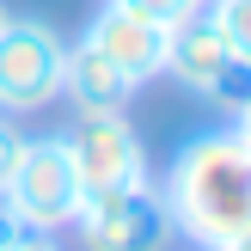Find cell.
Listing matches in <instances>:
<instances>
[{
    "label": "cell",
    "instance_id": "obj_1",
    "mask_svg": "<svg viewBox=\"0 0 251 251\" xmlns=\"http://www.w3.org/2000/svg\"><path fill=\"white\" fill-rule=\"evenodd\" d=\"M159 196L172 208V227L202 251H227L239 233H251V147L239 129L190 135L172 153Z\"/></svg>",
    "mask_w": 251,
    "mask_h": 251
},
{
    "label": "cell",
    "instance_id": "obj_2",
    "mask_svg": "<svg viewBox=\"0 0 251 251\" xmlns=\"http://www.w3.org/2000/svg\"><path fill=\"white\" fill-rule=\"evenodd\" d=\"M61 43L55 25L43 19H0V117H31L61 98Z\"/></svg>",
    "mask_w": 251,
    "mask_h": 251
},
{
    "label": "cell",
    "instance_id": "obj_3",
    "mask_svg": "<svg viewBox=\"0 0 251 251\" xmlns=\"http://www.w3.org/2000/svg\"><path fill=\"white\" fill-rule=\"evenodd\" d=\"M74 239L80 251H172L178 227L159 184H129V190L86 196L74 215Z\"/></svg>",
    "mask_w": 251,
    "mask_h": 251
},
{
    "label": "cell",
    "instance_id": "obj_4",
    "mask_svg": "<svg viewBox=\"0 0 251 251\" xmlns=\"http://www.w3.org/2000/svg\"><path fill=\"white\" fill-rule=\"evenodd\" d=\"M0 202H6L12 215H19V227H31V233H61V227H74L86 190H80V172H74L61 135L25 141L19 172H12V184L0 190Z\"/></svg>",
    "mask_w": 251,
    "mask_h": 251
},
{
    "label": "cell",
    "instance_id": "obj_5",
    "mask_svg": "<svg viewBox=\"0 0 251 251\" xmlns=\"http://www.w3.org/2000/svg\"><path fill=\"white\" fill-rule=\"evenodd\" d=\"M166 74H172L178 86H190L196 98L221 104L227 117H239V110H245V98H251V68L227 49V37L215 31V19H208V12H196V19L172 25Z\"/></svg>",
    "mask_w": 251,
    "mask_h": 251
},
{
    "label": "cell",
    "instance_id": "obj_6",
    "mask_svg": "<svg viewBox=\"0 0 251 251\" xmlns=\"http://www.w3.org/2000/svg\"><path fill=\"white\" fill-rule=\"evenodd\" d=\"M61 147H68L86 196L129 190V184H153L147 178V147H141V135L129 129L123 110H110V117H80L68 135H61Z\"/></svg>",
    "mask_w": 251,
    "mask_h": 251
},
{
    "label": "cell",
    "instance_id": "obj_7",
    "mask_svg": "<svg viewBox=\"0 0 251 251\" xmlns=\"http://www.w3.org/2000/svg\"><path fill=\"white\" fill-rule=\"evenodd\" d=\"M86 43H92L104 61H117L135 86H147V80L166 74V43H172V31L153 25V19H141V12H129V6H117V0H104L98 19L86 25Z\"/></svg>",
    "mask_w": 251,
    "mask_h": 251
},
{
    "label": "cell",
    "instance_id": "obj_8",
    "mask_svg": "<svg viewBox=\"0 0 251 251\" xmlns=\"http://www.w3.org/2000/svg\"><path fill=\"white\" fill-rule=\"evenodd\" d=\"M61 98L74 104V117H110V110H129L135 80L80 37L68 43V61H61Z\"/></svg>",
    "mask_w": 251,
    "mask_h": 251
},
{
    "label": "cell",
    "instance_id": "obj_9",
    "mask_svg": "<svg viewBox=\"0 0 251 251\" xmlns=\"http://www.w3.org/2000/svg\"><path fill=\"white\" fill-rule=\"evenodd\" d=\"M202 12L215 19V31L227 37V49L251 68V0H208Z\"/></svg>",
    "mask_w": 251,
    "mask_h": 251
},
{
    "label": "cell",
    "instance_id": "obj_10",
    "mask_svg": "<svg viewBox=\"0 0 251 251\" xmlns=\"http://www.w3.org/2000/svg\"><path fill=\"white\" fill-rule=\"evenodd\" d=\"M117 6H129V12H141V19H153V25H184V19H196V12L208 6V0H117Z\"/></svg>",
    "mask_w": 251,
    "mask_h": 251
},
{
    "label": "cell",
    "instance_id": "obj_11",
    "mask_svg": "<svg viewBox=\"0 0 251 251\" xmlns=\"http://www.w3.org/2000/svg\"><path fill=\"white\" fill-rule=\"evenodd\" d=\"M19 153H25V135L12 129V117H0V190H6L12 172H19Z\"/></svg>",
    "mask_w": 251,
    "mask_h": 251
},
{
    "label": "cell",
    "instance_id": "obj_12",
    "mask_svg": "<svg viewBox=\"0 0 251 251\" xmlns=\"http://www.w3.org/2000/svg\"><path fill=\"white\" fill-rule=\"evenodd\" d=\"M6 251H61V245H55V233H31V227H25Z\"/></svg>",
    "mask_w": 251,
    "mask_h": 251
},
{
    "label": "cell",
    "instance_id": "obj_13",
    "mask_svg": "<svg viewBox=\"0 0 251 251\" xmlns=\"http://www.w3.org/2000/svg\"><path fill=\"white\" fill-rule=\"evenodd\" d=\"M19 233H25V227H19V215H12V208L0 202V251H6L12 239H19Z\"/></svg>",
    "mask_w": 251,
    "mask_h": 251
},
{
    "label": "cell",
    "instance_id": "obj_14",
    "mask_svg": "<svg viewBox=\"0 0 251 251\" xmlns=\"http://www.w3.org/2000/svg\"><path fill=\"white\" fill-rule=\"evenodd\" d=\"M233 129H239V141L251 147V98H245V110H239V117H233Z\"/></svg>",
    "mask_w": 251,
    "mask_h": 251
},
{
    "label": "cell",
    "instance_id": "obj_15",
    "mask_svg": "<svg viewBox=\"0 0 251 251\" xmlns=\"http://www.w3.org/2000/svg\"><path fill=\"white\" fill-rule=\"evenodd\" d=\"M227 251H251V233H239V239H233V245H227Z\"/></svg>",
    "mask_w": 251,
    "mask_h": 251
},
{
    "label": "cell",
    "instance_id": "obj_16",
    "mask_svg": "<svg viewBox=\"0 0 251 251\" xmlns=\"http://www.w3.org/2000/svg\"><path fill=\"white\" fill-rule=\"evenodd\" d=\"M0 19H6V6H0Z\"/></svg>",
    "mask_w": 251,
    "mask_h": 251
}]
</instances>
